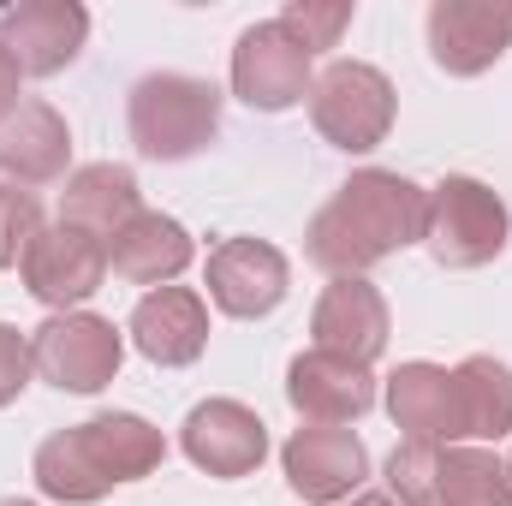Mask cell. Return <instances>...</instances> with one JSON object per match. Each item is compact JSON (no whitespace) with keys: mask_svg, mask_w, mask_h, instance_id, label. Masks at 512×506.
Instances as JSON below:
<instances>
[{"mask_svg":"<svg viewBox=\"0 0 512 506\" xmlns=\"http://www.w3.org/2000/svg\"><path fill=\"white\" fill-rule=\"evenodd\" d=\"M286 399L304 423H358L370 405H376V376L370 364H352V358H334V352H298L292 370H286Z\"/></svg>","mask_w":512,"mask_h":506,"instance_id":"5bb4252c","label":"cell"},{"mask_svg":"<svg viewBox=\"0 0 512 506\" xmlns=\"http://www.w3.org/2000/svg\"><path fill=\"white\" fill-rule=\"evenodd\" d=\"M203 280H209V298H215L221 316L256 322V316L280 310V298L292 286V268H286V256L274 251L268 239H221L209 251Z\"/></svg>","mask_w":512,"mask_h":506,"instance_id":"8fae6325","label":"cell"},{"mask_svg":"<svg viewBox=\"0 0 512 506\" xmlns=\"http://www.w3.org/2000/svg\"><path fill=\"white\" fill-rule=\"evenodd\" d=\"M280 24L304 42V54L316 60L322 48H334L340 42V30L352 24V6L346 0H292L286 12H280Z\"/></svg>","mask_w":512,"mask_h":506,"instance_id":"d4e9b609","label":"cell"},{"mask_svg":"<svg viewBox=\"0 0 512 506\" xmlns=\"http://www.w3.org/2000/svg\"><path fill=\"white\" fill-rule=\"evenodd\" d=\"M423 215H429V191L411 185L405 173L364 167L352 173L316 215L304 233V256L316 268L340 274H370L405 245H423Z\"/></svg>","mask_w":512,"mask_h":506,"instance_id":"6da1fadb","label":"cell"},{"mask_svg":"<svg viewBox=\"0 0 512 506\" xmlns=\"http://www.w3.org/2000/svg\"><path fill=\"white\" fill-rule=\"evenodd\" d=\"M280 471H286V489L304 506H340L352 501L370 477V453L352 429H328V423H304L286 435L280 447Z\"/></svg>","mask_w":512,"mask_h":506,"instance_id":"52a82bcc","label":"cell"},{"mask_svg":"<svg viewBox=\"0 0 512 506\" xmlns=\"http://www.w3.org/2000/svg\"><path fill=\"white\" fill-rule=\"evenodd\" d=\"M387 417L405 429V441H429V447H459V393H453V370L441 364H399L387 376Z\"/></svg>","mask_w":512,"mask_h":506,"instance_id":"2e32d148","label":"cell"},{"mask_svg":"<svg viewBox=\"0 0 512 506\" xmlns=\"http://www.w3.org/2000/svg\"><path fill=\"white\" fill-rule=\"evenodd\" d=\"M387 501L393 506H441V447L399 441L387 453Z\"/></svg>","mask_w":512,"mask_h":506,"instance_id":"cb8c5ba5","label":"cell"},{"mask_svg":"<svg viewBox=\"0 0 512 506\" xmlns=\"http://www.w3.org/2000/svg\"><path fill=\"white\" fill-rule=\"evenodd\" d=\"M507 471H512V459H507Z\"/></svg>","mask_w":512,"mask_h":506,"instance_id":"4dcf8cb0","label":"cell"},{"mask_svg":"<svg viewBox=\"0 0 512 506\" xmlns=\"http://www.w3.org/2000/svg\"><path fill=\"white\" fill-rule=\"evenodd\" d=\"M512 48V0H435L429 60L447 78H477Z\"/></svg>","mask_w":512,"mask_h":506,"instance_id":"9c48e42d","label":"cell"},{"mask_svg":"<svg viewBox=\"0 0 512 506\" xmlns=\"http://www.w3.org/2000/svg\"><path fill=\"white\" fill-rule=\"evenodd\" d=\"M233 96L256 108V114H286L310 96V54L304 42L268 18V24H251L233 48Z\"/></svg>","mask_w":512,"mask_h":506,"instance_id":"ba28073f","label":"cell"},{"mask_svg":"<svg viewBox=\"0 0 512 506\" xmlns=\"http://www.w3.org/2000/svg\"><path fill=\"white\" fill-rule=\"evenodd\" d=\"M72 161V131L48 102H24L6 126H0V179L30 191V185H54L66 179Z\"/></svg>","mask_w":512,"mask_h":506,"instance_id":"e0dca14e","label":"cell"},{"mask_svg":"<svg viewBox=\"0 0 512 506\" xmlns=\"http://www.w3.org/2000/svg\"><path fill=\"white\" fill-rule=\"evenodd\" d=\"M512 209L471 173H447L429 185V215H423V245L441 268H483L507 251Z\"/></svg>","mask_w":512,"mask_h":506,"instance_id":"3957f363","label":"cell"},{"mask_svg":"<svg viewBox=\"0 0 512 506\" xmlns=\"http://www.w3.org/2000/svg\"><path fill=\"white\" fill-rule=\"evenodd\" d=\"M18 90H24V72H18V60L0 48V126H6V120L24 108V102H18Z\"/></svg>","mask_w":512,"mask_h":506,"instance_id":"83f0119b","label":"cell"},{"mask_svg":"<svg viewBox=\"0 0 512 506\" xmlns=\"http://www.w3.org/2000/svg\"><path fill=\"white\" fill-rule=\"evenodd\" d=\"M126 334L149 364L185 370V364H197L203 346H209V304H203L191 286H155V292L137 298Z\"/></svg>","mask_w":512,"mask_h":506,"instance_id":"9a60e30c","label":"cell"},{"mask_svg":"<svg viewBox=\"0 0 512 506\" xmlns=\"http://www.w3.org/2000/svg\"><path fill=\"white\" fill-rule=\"evenodd\" d=\"M441 506H512V471L495 447H441Z\"/></svg>","mask_w":512,"mask_h":506,"instance_id":"603a6c76","label":"cell"},{"mask_svg":"<svg viewBox=\"0 0 512 506\" xmlns=\"http://www.w3.org/2000/svg\"><path fill=\"white\" fill-rule=\"evenodd\" d=\"M310 334H316V352H334V358H352V364H376L387 352L382 286H370L364 274L328 280V292L310 310Z\"/></svg>","mask_w":512,"mask_h":506,"instance_id":"4fadbf2b","label":"cell"},{"mask_svg":"<svg viewBox=\"0 0 512 506\" xmlns=\"http://www.w3.org/2000/svg\"><path fill=\"white\" fill-rule=\"evenodd\" d=\"M191 256H197V245H191V233L173 221V215H161V209H143L137 221H126L120 227V239L108 245V268L120 274V280H131V286H173L185 268H191Z\"/></svg>","mask_w":512,"mask_h":506,"instance_id":"d6986e66","label":"cell"},{"mask_svg":"<svg viewBox=\"0 0 512 506\" xmlns=\"http://www.w3.org/2000/svg\"><path fill=\"white\" fill-rule=\"evenodd\" d=\"M179 447L209 477H251L256 465L268 459V429L239 399H203L179 423Z\"/></svg>","mask_w":512,"mask_h":506,"instance_id":"7c38bea8","label":"cell"},{"mask_svg":"<svg viewBox=\"0 0 512 506\" xmlns=\"http://www.w3.org/2000/svg\"><path fill=\"white\" fill-rule=\"evenodd\" d=\"M30 370H36L30 340H24L12 322H0V405H12V399L30 387Z\"/></svg>","mask_w":512,"mask_h":506,"instance_id":"4316f807","label":"cell"},{"mask_svg":"<svg viewBox=\"0 0 512 506\" xmlns=\"http://www.w3.org/2000/svg\"><path fill=\"white\" fill-rule=\"evenodd\" d=\"M310 126L346 155H370L393 131V84L364 60H334L310 78Z\"/></svg>","mask_w":512,"mask_h":506,"instance_id":"277c9868","label":"cell"},{"mask_svg":"<svg viewBox=\"0 0 512 506\" xmlns=\"http://www.w3.org/2000/svg\"><path fill=\"white\" fill-rule=\"evenodd\" d=\"M126 126L143 161H191L221 137V90L191 72H149L131 84Z\"/></svg>","mask_w":512,"mask_h":506,"instance_id":"7a4b0ae2","label":"cell"},{"mask_svg":"<svg viewBox=\"0 0 512 506\" xmlns=\"http://www.w3.org/2000/svg\"><path fill=\"white\" fill-rule=\"evenodd\" d=\"M78 441L108 483H137V477L161 471V459H167V435L137 411H102V417L78 423Z\"/></svg>","mask_w":512,"mask_h":506,"instance_id":"ffe728a7","label":"cell"},{"mask_svg":"<svg viewBox=\"0 0 512 506\" xmlns=\"http://www.w3.org/2000/svg\"><path fill=\"white\" fill-rule=\"evenodd\" d=\"M0 506H36V501H18V495H6V501H0Z\"/></svg>","mask_w":512,"mask_h":506,"instance_id":"f546056e","label":"cell"},{"mask_svg":"<svg viewBox=\"0 0 512 506\" xmlns=\"http://www.w3.org/2000/svg\"><path fill=\"white\" fill-rule=\"evenodd\" d=\"M90 12L78 0H18L0 12V48L18 60L24 78H54L84 54Z\"/></svg>","mask_w":512,"mask_h":506,"instance_id":"30bf717a","label":"cell"},{"mask_svg":"<svg viewBox=\"0 0 512 506\" xmlns=\"http://www.w3.org/2000/svg\"><path fill=\"white\" fill-rule=\"evenodd\" d=\"M346 506H393V501H387V495H352Z\"/></svg>","mask_w":512,"mask_h":506,"instance_id":"f1b7e54d","label":"cell"},{"mask_svg":"<svg viewBox=\"0 0 512 506\" xmlns=\"http://www.w3.org/2000/svg\"><path fill=\"white\" fill-rule=\"evenodd\" d=\"M143 215V197H137V173L114 167V161H90L78 173H66V191H60V221L114 245L120 227Z\"/></svg>","mask_w":512,"mask_h":506,"instance_id":"ac0fdd59","label":"cell"},{"mask_svg":"<svg viewBox=\"0 0 512 506\" xmlns=\"http://www.w3.org/2000/svg\"><path fill=\"white\" fill-rule=\"evenodd\" d=\"M36 489L48 495V501H66V506H90L102 501L114 483L96 471V459L84 453V441H78V429H60V435H48L42 447H36Z\"/></svg>","mask_w":512,"mask_h":506,"instance_id":"7402d4cb","label":"cell"},{"mask_svg":"<svg viewBox=\"0 0 512 506\" xmlns=\"http://www.w3.org/2000/svg\"><path fill=\"white\" fill-rule=\"evenodd\" d=\"M36 233H42V203H36V191H18V185L0 179V268L24 262V251H30Z\"/></svg>","mask_w":512,"mask_h":506,"instance_id":"484cf974","label":"cell"},{"mask_svg":"<svg viewBox=\"0 0 512 506\" xmlns=\"http://www.w3.org/2000/svg\"><path fill=\"white\" fill-rule=\"evenodd\" d=\"M18 274H24V292L36 304H48L54 316H66V310H78L84 298L102 292V280H108V245L90 239V233H78V227H66V221H54V227H42L30 239Z\"/></svg>","mask_w":512,"mask_h":506,"instance_id":"8992f818","label":"cell"},{"mask_svg":"<svg viewBox=\"0 0 512 506\" xmlns=\"http://www.w3.org/2000/svg\"><path fill=\"white\" fill-rule=\"evenodd\" d=\"M453 393H459V429L465 441H501L512 435V370L501 358L477 352L453 370Z\"/></svg>","mask_w":512,"mask_h":506,"instance_id":"44dd1931","label":"cell"},{"mask_svg":"<svg viewBox=\"0 0 512 506\" xmlns=\"http://www.w3.org/2000/svg\"><path fill=\"white\" fill-rule=\"evenodd\" d=\"M30 358H36V376L48 387H60V393H102L120 376L126 340H120V328L108 316L66 310V316H48L30 334Z\"/></svg>","mask_w":512,"mask_h":506,"instance_id":"5b68a950","label":"cell"}]
</instances>
